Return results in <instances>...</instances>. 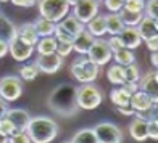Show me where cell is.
<instances>
[{
  "mask_svg": "<svg viewBox=\"0 0 158 143\" xmlns=\"http://www.w3.org/2000/svg\"><path fill=\"white\" fill-rule=\"evenodd\" d=\"M98 73H100V66H97L95 63H92L87 58V55H81L71 64V76L81 84L94 82L98 77Z\"/></svg>",
  "mask_w": 158,
  "mask_h": 143,
  "instance_id": "277c9868",
  "label": "cell"
},
{
  "mask_svg": "<svg viewBox=\"0 0 158 143\" xmlns=\"http://www.w3.org/2000/svg\"><path fill=\"white\" fill-rule=\"evenodd\" d=\"M0 18H2V13H0Z\"/></svg>",
  "mask_w": 158,
  "mask_h": 143,
  "instance_id": "db71d44e",
  "label": "cell"
},
{
  "mask_svg": "<svg viewBox=\"0 0 158 143\" xmlns=\"http://www.w3.org/2000/svg\"><path fill=\"white\" fill-rule=\"evenodd\" d=\"M10 2L13 5L16 6H23V8H31V6H34L35 3H37V0H10Z\"/></svg>",
  "mask_w": 158,
  "mask_h": 143,
  "instance_id": "7bdbcfd3",
  "label": "cell"
},
{
  "mask_svg": "<svg viewBox=\"0 0 158 143\" xmlns=\"http://www.w3.org/2000/svg\"><path fill=\"white\" fill-rule=\"evenodd\" d=\"M53 37L56 42H73V35H71L60 23H55V31H53Z\"/></svg>",
  "mask_w": 158,
  "mask_h": 143,
  "instance_id": "836d02e7",
  "label": "cell"
},
{
  "mask_svg": "<svg viewBox=\"0 0 158 143\" xmlns=\"http://www.w3.org/2000/svg\"><path fill=\"white\" fill-rule=\"evenodd\" d=\"M8 143H31V138L27 137L26 132L16 130L13 135H10V137H8Z\"/></svg>",
  "mask_w": 158,
  "mask_h": 143,
  "instance_id": "f35d334b",
  "label": "cell"
},
{
  "mask_svg": "<svg viewBox=\"0 0 158 143\" xmlns=\"http://www.w3.org/2000/svg\"><path fill=\"white\" fill-rule=\"evenodd\" d=\"M137 84H139V90L145 92L152 98L153 103H158V74H156V71H150L145 76H140Z\"/></svg>",
  "mask_w": 158,
  "mask_h": 143,
  "instance_id": "8fae6325",
  "label": "cell"
},
{
  "mask_svg": "<svg viewBox=\"0 0 158 143\" xmlns=\"http://www.w3.org/2000/svg\"><path fill=\"white\" fill-rule=\"evenodd\" d=\"M77 2H79V0H66V3H68L69 6H74Z\"/></svg>",
  "mask_w": 158,
  "mask_h": 143,
  "instance_id": "f907efd6",
  "label": "cell"
},
{
  "mask_svg": "<svg viewBox=\"0 0 158 143\" xmlns=\"http://www.w3.org/2000/svg\"><path fill=\"white\" fill-rule=\"evenodd\" d=\"M8 53L11 55L13 60H16V61H19V63H24V61H27V60L32 56L34 47H32V45H27V44H23L19 39H13V40L10 42Z\"/></svg>",
  "mask_w": 158,
  "mask_h": 143,
  "instance_id": "7c38bea8",
  "label": "cell"
},
{
  "mask_svg": "<svg viewBox=\"0 0 158 143\" xmlns=\"http://www.w3.org/2000/svg\"><path fill=\"white\" fill-rule=\"evenodd\" d=\"M85 29H87L94 37H103L106 34V26H105V16L103 15H95L87 24H85Z\"/></svg>",
  "mask_w": 158,
  "mask_h": 143,
  "instance_id": "ffe728a7",
  "label": "cell"
},
{
  "mask_svg": "<svg viewBox=\"0 0 158 143\" xmlns=\"http://www.w3.org/2000/svg\"><path fill=\"white\" fill-rule=\"evenodd\" d=\"M71 143H98V138L94 132V129H81L77 130L73 138H71Z\"/></svg>",
  "mask_w": 158,
  "mask_h": 143,
  "instance_id": "4316f807",
  "label": "cell"
},
{
  "mask_svg": "<svg viewBox=\"0 0 158 143\" xmlns=\"http://www.w3.org/2000/svg\"><path fill=\"white\" fill-rule=\"evenodd\" d=\"M142 13H143V16H147V18L158 19V0H145Z\"/></svg>",
  "mask_w": 158,
  "mask_h": 143,
  "instance_id": "d6a6232c",
  "label": "cell"
},
{
  "mask_svg": "<svg viewBox=\"0 0 158 143\" xmlns=\"http://www.w3.org/2000/svg\"><path fill=\"white\" fill-rule=\"evenodd\" d=\"M21 93H23V81L18 76H5L0 79V97L5 101H16Z\"/></svg>",
  "mask_w": 158,
  "mask_h": 143,
  "instance_id": "52a82bcc",
  "label": "cell"
},
{
  "mask_svg": "<svg viewBox=\"0 0 158 143\" xmlns=\"http://www.w3.org/2000/svg\"><path fill=\"white\" fill-rule=\"evenodd\" d=\"M16 29L18 27L8 18H5L2 15V18H0V39L10 44L13 39H16Z\"/></svg>",
  "mask_w": 158,
  "mask_h": 143,
  "instance_id": "603a6c76",
  "label": "cell"
},
{
  "mask_svg": "<svg viewBox=\"0 0 158 143\" xmlns=\"http://www.w3.org/2000/svg\"><path fill=\"white\" fill-rule=\"evenodd\" d=\"M58 23H60V24H61V26H63L71 35H73V37H74V35H77L81 31L85 29V24H82L79 19H76L73 15H71V13H68V15L64 16L61 21H58Z\"/></svg>",
  "mask_w": 158,
  "mask_h": 143,
  "instance_id": "cb8c5ba5",
  "label": "cell"
},
{
  "mask_svg": "<svg viewBox=\"0 0 158 143\" xmlns=\"http://www.w3.org/2000/svg\"><path fill=\"white\" fill-rule=\"evenodd\" d=\"M143 42H145V45H147V48L150 50V52H156L158 50V35H153V37H150V39L143 40Z\"/></svg>",
  "mask_w": 158,
  "mask_h": 143,
  "instance_id": "ee69618b",
  "label": "cell"
},
{
  "mask_svg": "<svg viewBox=\"0 0 158 143\" xmlns=\"http://www.w3.org/2000/svg\"><path fill=\"white\" fill-rule=\"evenodd\" d=\"M15 132H16V129H15V125L11 124V121L8 117L6 116L0 117V133L5 135V137H10V135H13Z\"/></svg>",
  "mask_w": 158,
  "mask_h": 143,
  "instance_id": "e575fe53",
  "label": "cell"
},
{
  "mask_svg": "<svg viewBox=\"0 0 158 143\" xmlns=\"http://www.w3.org/2000/svg\"><path fill=\"white\" fill-rule=\"evenodd\" d=\"M56 39L53 35H48V37H39L37 44L34 45V50L37 52V55H50L56 52Z\"/></svg>",
  "mask_w": 158,
  "mask_h": 143,
  "instance_id": "44dd1931",
  "label": "cell"
},
{
  "mask_svg": "<svg viewBox=\"0 0 158 143\" xmlns=\"http://www.w3.org/2000/svg\"><path fill=\"white\" fill-rule=\"evenodd\" d=\"M150 63H152L153 68L156 69V66H158V53L156 52H152V55H150Z\"/></svg>",
  "mask_w": 158,
  "mask_h": 143,
  "instance_id": "c3c4849f",
  "label": "cell"
},
{
  "mask_svg": "<svg viewBox=\"0 0 158 143\" xmlns=\"http://www.w3.org/2000/svg\"><path fill=\"white\" fill-rule=\"evenodd\" d=\"M105 16V26H106V34L110 35H118L121 31H123V21H121L118 13H106Z\"/></svg>",
  "mask_w": 158,
  "mask_h": 143,
  "instance_id": "7402d4cb",
  "label": "cell"
},
{
  "mask_svg": "<svg viewBox=\"0 0 158 143\" xmlns=\"http://www.w3.org/2000/svg\"><path fill=\"white\" fill-rule=\"evenodd\" d=\"M94 39L95 37L87 29L81 31L77 35H74V39H73V50L76 53H79V55H85L87 50H89V47L92 45V42H94Z\"/></svg>",
  "mask_w": 158,
  "mask_h": 143,
  "instance_id": "9a60e30c",
  "label": "cell"
},
{
  "mask_svg": "<svg viewBox=\"0 0 158 143\" xmlns=\"http://www.w3.org/2000/svg\"><path fill=\"white\" fill-rule=\"evenodd\" d=\"M34 27H35V32H37L39 37H48V35H53V31H55V23L48 21L45 18L39 16L37 19L34 21Z\"/></svg>",
  "mask_w": 158,
  "mask_h": 143,
  "instance_id": "484cf974",
  "label": "cell"
},
{
  "mask_svg": "<svg viewBox=\"0 0 158 143\" xmlns=\"http://www.w3.org/2000/svg\"><path fill=\"white\" fill-rule=\"evenodd\" d=\"M118 15H119V18H121V21H123L124 26H134V27H137V24L140 23V19L143 18V13L129 11V10H126V8L119 10Z\"/></svg>",
  "mask_w": 158,
  "mask_h": 143,
  "instance_id": "f546056e",
  "label": "cell"
},
{
  "mask_svg": "<svg viewBox=\"0 0 158 143\" xmlns=\"http://www.w3.org/2000/svg\"><path fill=\"white\" fill-rule=\"evenodd\" d=\"M0 143H8V137H5V135L0 133Z\"/></svg>",
  "mask_w": 158,
  "mask_h": 143,
  "instance_id": "681fc988",
  "label": "cell"
},
{
  "mask_svg": "<svg viewBox=\"0 0 158 143\" xmlns=\"http://www.w3.org/2000/svg\"><path fill=\"white\" fill-rule=\"evenodd\" d=\"M16 39H19L23 44H27V45H35L39 40V35L35 32V27L32 23H26L23 26H19L16 29Z\"/></svg>",
  "mask_w": 158,
  "mask_h": 143,
  "instance_id": "e0dca14e",
  "label": "cell"
},
{
  "mask_svg": "<svg viewBox=\"0 0 158 143\" xmlns=\"http://www.w3.org/2000/svg\"><path fill=\"white\" fill-rule=\"evenodd\" d=\"M152 105H156V103H153L152 98H150L145 92H142V90L134 92V93L131 95V98H129V106H131L135 113L145 111V109H148Z\"/></svg>",
  "mask_w": 158,
  "mask_h": 143,
  "instance_id": "2e32d148",
  "label": "cell"
},
{
  "mask_svg": "<svg viewBox=\"0 0 158 143\" xmlns=\"http://www.w3.org/2000/svg\"><path fill=\"white\" fill-rule=\"evenodd\" d=\"M129 98H131V95H129L121 85L110 92V101L116 106V108H119V106H127L129 105Z\"/></svg>",
  "mask_w": 158,
  "mask_h": 143,
  "instance_id": "83f0119b",
  "label": "cell"
},
{
  "mask_svg": "<svg viewBox=\"0 0 158 143\" xmlns=\"http://www.w3.org/2000/svg\"><path fill=\"white\" fill-rule=\"evenodd\" d=\"M140 69L135 63L132 64H127L124 66V81H129V82H139L140 79Z\"/></svg>",
  "mask_w": 158,
  "mask_h": 143,
  "instance_id": "1f68e13d",
  "label": "cell"
},
{
  "mask_svg": "<svg viewBox=\"0 0 158 143\" xmlns=\"http://www.w3.org/2000/svg\"><path fill=\"white\" fill-rule=\"evenodd\" d=\"M121 87H123L129 95H132L134 92H137V90H139V84H137V82H129V81H124L123 84H121Z\"/></svg>",
  "mask_w": 158,
  "mask_h": 143,
  "instance_id": "b9f144b4",
  "label": "cell"
},
{
  "mask_svg": "<svg viewBox=\"0 0 158 143\" xmlns=\"http://www.w3.org/2000/svg\"><path fill=\"white\" fill-rule=\"evenodd\" d=\"M85 55H87V58L92 63H95L97 66H105V64H108L113 58V52L110 50L108 44H106V40L103 37L94 39V42H92V45L89 47Z\"/></svg>",
  "mask_w": 158,
  "mask_h": 143,
  "instance_id": "8992f818",
  "label": "cell"
},
{
  "mask_svg": "<svg viewBox=\"0 0 158 143\" xmlns=\"http://www.w3.org/2000/svg\"><path fill=\"white\" fill-rule=\"evenodd\" d=\"M3 2H10V0H0V3H3Z\"/></svg>",
  "mask_w": 158,
  "mask_h": 143,
  "instance_id": "816d5d0a",
  "label": "cell"
},
{
  "mask_svg": "<svg viewBox=\"0 0 158 143\" xmlns=\"http://www.w3.org/2000/svg\"><path fill=\"white\" fill-rule=\"evenodd\" d=\"M111 60H114V63L119 64V66H127V64L135 63V55H134L132 50L123 47V48L116 50V52H113V58Z\"/></svg>",
  "mask_w": 158,
  "mask_h": 143,
  "instance_id": "d4e9b609",
  "label": "cell"
},
{
  "mask_svg": "<svg viewBox=\"0 0 158 143\" xmlns=\"http://www.w3.org/2000/svg\"><path fill=\"white\" fill-rule=\"evenodd\" d=\"M106 79H108L113 85H121L124 82V66H119V64L114 63L113 66H110L108 71H106Z\"/></svg>",
  "mask_w": 158,
  "mask_h": 143,
  "instance_id": "4dcf8cb0",
  "label": "cell"
},
{
  "mask_svg": "<svg viewBox=\"0 0 158 143\" xmlns=\"http://www.w3.org/2000/svg\"><path fill=\"white\" fill-rule=\"evenodd\" d=\"M129 135L135 140V141H145L148 140L147 135V121H143L140 117H134L132 122L129 124Z\"/></svg>",
  "mask_w": 158,
  "mask_h": 143,
  "instance_id": "d6986e66",
  "label": "cell"
},
{
  "mask_svg": "<svg viewBox=\"0 0 158 143\" xmlns=\"http://www.w3.org/2000/svg\"><path fill=\"white\" fill-rule=\"evenodd\" d=\"M143 5H145V0H124V6H123V8H126L129 11L142 13L143 11Z\"/></svg>",
  "mask_w": 158,
  "mask_h": 143,
  "instance_id": "d590c367",
  "label": "cell"
},
{
  "mask_svg": "<svg viewBox=\"0 0 158 143\" xmlns=\"http://www.w3.org/2000/svg\"><path fill=\"white\" fill-rule=\"evenodd\" d=\"M26 133L31 143H50L58 135V124L47 116H35L31 117Z\"/></svg>",
  "mask_w": 158,
  "mask_h": 143,
  "instance_id": "7a4b0ae2",
  "label": "cell"
},
{
  "mask_svg": "<svg viewBox=\"0 0 158 143\" xmlns=\"http://www.w3.org/2000/svg\"><path fill=\"white\" fill-rule=\"evenodd\" d=\"M64 143H71V141H64Z\"/></svg>",
  "mask_w": 158,
  "mask_h": 143,
  "instance_id": "f5cc1de1",
  "label": "cell"
},
{
  "mask_svg": "<svg viewBox=\"0 0 158 143\" xmlns=\"http://www.w3.org/2000/svg\"><path fill=\"white\" fill-rule=\"evenodd\" d=\"M5 116L11 121V124L15 125L16 130L26 132L27 124H29V121H31V116H29V113H27L26 109H23V108H15V109H11V108H10L8 111H6Z\"/></svg>",
  "mask_w": 158,
  "mask_h": 143,
  "instance_id": "4fadbf2b",
  "label": "cell"
},
{
  "mask_svg": "<svg viewBox=\"0 0 158 143\" xmlns=\"http://www.w3.org/2000/svg\"><path fill=\"white\" fill-rule=\"evenodd\" d=\"M103 101V95L97 85L94 84H82L76 87V103L79 109H95Z\"/></svg>",
  "mask_w": 158,
  "mask_h": 143,
  "instance_id": "3957f363",
  "label": "cell"
},
{
  "mask_svg": "<svg viewBox=\"0 0 158 143\" xmlns=\"http://www.w3.org/2000/svg\"><path fill=\"white\" fill-rule=\"evenodd\" d=\"M39 76V68L35 63H26L18 68V77L21 81H34Z\"/></svg>",
  "mask_w": 158,
  "mask_h": 143,
  "instance_id": "f1b7e54d",
  "label": "cell"
},
{
  "mask_svg": "<svg viewBox=\"0 0 158 143\" xmlns=\"http://www.w3.org/2000/svg\"><path fill=\"white\" fill-rule=\"evenodd\" d=\"M118 113H119V114H123V116H134V113H135V111L127 105V106H119V108H118Z\"/></svg>",
  "mask_w": 158,
  "mask_h": 143,
  "instance_id": "f6af8a7d",
  "label": "cell"
},
{
  "mask_svg": "<svg viewBox=\"0 0 158 143\" xmlns=\"http://www.w3.org/2000/svg\"><path fill=\"white\" fill-rule=\"evenodd\" d=\"M94 132L98 138V143H123V132L116 124L98 122L94 127Z\"/></svg>",
  "mask_w": 158,
  "mask_h": 143,
  "instance_id": "9c48e42d",
  "label": "cell"
},
{
  "mask_svg": "<svg viewBox=\"0 0 158 143\" xmlns=\"http://www.w3.org/2000/svg\"><path fill=\"white\" fill-rule=\"evenodd\" d=\"M8 47H10L8 42H5V40L0 39V58H3V56L8 55Z\"/></svg>",
  "mask_w": 158,
  "mask_h": 143,
  "instance_id": "bcb514c9",
  "label": "cell"
},
{
  "mask_svg": "<svg viewBox=\"0 0 158 143\" xmlns=\"http://www.w3.org/2000/svg\"><path fill=\"white\" fill-rule=\"evenodd\" d=\"M10 109V106H8V101H5V100L0 97V117H3L5 114H6V111Z\"/></svg>",
  "mask_w": 158,
  "mask_h": 143,
  "instance_id": "7dc6e473",
  "label": "cell"
},
{
  "mask_svg": "<svg viewBox=\"0 0 158 143\" xmlns=\"http://www.w3.org/2000/svg\"><path fill=\"white\" fill-rule=\"evenodd\" d=\"M118 35H119L121 42H123V47H126L129 50H135L142 44L139 31H137V27H134V26H124L123 31H121Z\"/></svg>",
  "mask_w": 158,
  "mask_h": 143,
  "instance_id": "5bb4252c",
  "label": "cell"
},
{
  "mask_svg": "<svg viewBox=\"0 0 158 143\" xmlns=\"http://www.w3.org/2000/svg\"><path fill=\"white\" fill-rule=\"evenodd\" d=\"M103 5L108 13H119L124 6V0H103Z\"/></svg>",
  "mask_w": 158,
  "mask_h": 143,
  "instance_id": "8d00e7d4",
  "label": "cell"
},
{
  "mask_svg": "<svg viewBox=\"0 0 158 143\" xmlns=\"http://www.w3.org/2000/svg\"><path fill=\"white\" fill-rule=\"evenodd\" d=\"M137 31H139L142 42L150 39V37H153V35H158V21L143 16L140 19V23L137 24Z\"/></svg>",
  "mask_w": 158,
  "mask_h": 143,
  "instance_id": "ac0fdd59",
  "label": "cell"
},
{
  "mask_svg": "<svg viewBox=\"0 0 158 143\" xmlns=\"http://www.w3.org/2000/svg\"><path fill=\"white\" fill-rule=\"evenodd\" d=\"M106 44H108L111 52H116V50L123 48V42H121L119 35H110V37L106 39Z\"/></svg>",
  "mask_w": 158,
  "mask_h": 143,
  "instance_id": "60d3db41",
  "label": "cell"
},
{
  "mask_svg": "<svg viewBox=\"0 0 158 143\" xmlns=\"http://www.w3.org/2000/svg\"><path fill=\"white\" fill-rule=\"evenodd\" d=\"M48 106L53 113L60 116H73L79 111L76 103V87L71 84H61L58 85L48 97Z\"/></svg>",
  "mask_w": 158,
  "mask_h": 143,
  "instance_id": "6da1fadb",
  "label": "cell"
},
{
  "mask_svg": "<svg viewBox=\"0 0 158 143\" xmlns=\"http://www.w3.org/2000/svg\"><path fill=\"white\" fill-rule=\"evenodd\" d=\"M35 66L39 68V73H45V74H55L58 73L60 68L63 66V58L56 53H50V55H37L35 58Z\"/></svg>",
  "mask_w": 158,
  "mask_h": 143,
  "instance_id": "30bf717a",
  "label": "cell"
},
{
  "mask_svg": "<svg viewBox=\"0 0 158 143\" xmlns=\"http://www.w3.org/2000/svg\"><path fill=\"white\" fill-rule=\"evenodd\" d=\"M147 135L153 141L158 140V119H153V121H148L147 122Z\"/></svg>",
  "mask_w": 158,
  "mask_h": 143,
  "instance_id": "ab89813d",
  "label": "cell"
},
{
  "mask_svg": "<svg viewBox=\"0 0 158 143\" xmlns=\"http://www.w3.org/2000/svg\"><path fill=\"white\" fill-rule=\"evenodd\" d=\"M71 52H73V42H58L56 44V55H60L61 58H64V56L71 55Z\"/></svg>",
  "mask_w": 158,
  "mask_h": 143,
  "instance_id": "74e56055",
  "label": "cell"
},
{
  "mask_svg": "<svg viewBox=\"0 0 158 143\" xmlns=\"http://www.w3.org/2000/svg\"><path fill=\"white\" fill-rule=\"evenodd\" d=\"M39 15L52 23H58L69 13L71 6L66 0H37Z\"/></svg>",
  "mask_w": 158,
  "mask_h": 143,
  "instance_id": "5b68a950",
  "label": "cell"
},
{
  "mask_svg": "<svg viewBox=\"0 0 158 143\" xmlns=\"http://www.w3.org/2000/svg\"><path fill=\"white\" fill-rule=\"evenodd\" d=\"M100 2L102 0H79L73 6V15L82 24H87L95 15L100 13Z\"/></svg>",
  "mask_w": 158,
  "mask_h": 143,
  "instance_id": "ba28073f",
  "label": "cell"
}]
</instances>
